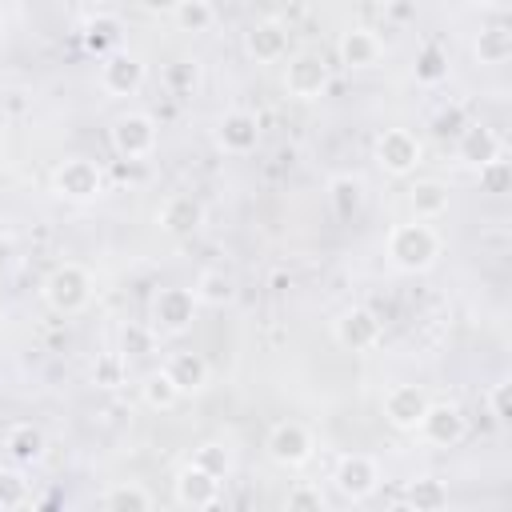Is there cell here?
<instances>
[{"label":"cell","instance_id":"13","mask_svg":"<svg viewBox=\"0 0 512 512\" xmlns=\"http://www.w3.org/2000/svg\"><path fill=\"white\" fill-rule=\"evenodd\" d=\"M416 432L432 448H456L468 436V416L456 404H428L424 416H420V424H416Z\"/></svg>","mask_w":512,"mask_h":512},{"label":"cell","instance_id":"38","mask_svg":"<svg viewBox=\"0 0 512 512\" xmlns=\"http://www.w3.org/2000/svg\"><path fill=\"white\" fill-rule=\"evenodd\" d=\"M324 504H328V500H324L320 484H308V480L292 484L288 496H284V508H324Z\"/></svg>","mask_w":512,"mask_h":512},{"label":"cell","instance_id":"37","mask_svg":"<svg viewBox=\"0 0 512 512\" xmlns=\"http://www.w3.org/2000/svg\"><path fill=\"white\" fill-rule=\"evenodd\" d=\"M464 124H468V116H464V108H460V104H444V108L432 116V132H436L440 140H456Z\"/></svg>","mask_w":512,"mask_h":512},{"label":"cell","instance_id":"40","mask_svg":"<svg viewBox=\"0 0 512 512\" xmlns=\"http://www.w3.org/2000/svg\"><path fill=\"white\" fill-rule=\"evenodd\" d=\"M168 84H172L176 92H188V88H196V64H188V60H176V64L168 68Z\"/></svg>","mask_w":512,"mask_h":512},{"label":"cell","instance_id":"29","mask_svg":"<svg viewBox=\"0 0 512 512\" xmlns=\"http://www.w3.org/2000/svg\"><path fill=\"white\" fill-rule=\"evenodd\" d=\"M472 52H476L480 64H504V60L512 56V32H508L504 24H492V28H484V32L476 36Z\"/></svg>","mask_w":512,"mask_h":512},{"label":"cell","instance_id":"9","mask_svg":"<svg viewBox=\"0 0 512 512\" xmlns=\"http://www.w3.org/2000/svg\"><path fill=\"white\" fill-rule=\"evenodd\" d=\"M264 448H268V460L272 464H280V468H304L312 460V452H316V440H312V432L304 424L280 420V424H272Z\"/></svg>","mask_w":512,"mask_h":512},{"label":"cell","instance_id":"26","mask_svg":"<svg viewBox=\"0 0 512 512\" xmlns=\"http://www.w3.org/2000/svg\"><path fill=\"white\" fill-rule=\"evenodd\" d=\"M140 396H144V404H148V408H156V412H168V408H176V404H180V388L172 384L168 368L148 372V376L140 380Z\"/></svg>","mask_w":512,"mask_h":512},{"label":"cell","instance_id":"5","mask_svg":"<svg viewBox=\"0 0 512 512\" xmlns=\"http://www.w3.org/2000/svg\"><path fill=\"white\" fill-rule=\"evenodd\" d=\"M112 152L124 156V160H148L156 152V140H160V128L148 112H124L112 120Z\"/></svg>","mask_w":512,"mask_h":512},{"label":"cell","instance_id":"34","mask_svg":"<svg viewBox=\"0 0 512 512\" xmlns=\"http://www.w3.org/2000/svg\"><path fill=\"white\" fill-rule=\"evenodd\" d=\"M192 464H200V468H208L212 476H220V480H228V472H232V452H228L224 444H216V440H208V444H200V448L192 452Z\"/></svg>","mask_w":512,"mask_h":512},{"label":"cell","instance_id":"2","mask_svg":"<svg viewBox=\"0 0 512 512\" xmlns=\"http://www.w3.org/2000/svg\"><path fill=\"white\" fill-rule=\"evenodd\" d=\"M40 292H44V304H48L52 312L76 316V312H84L88 300H92V276H88L84 264L64 260V264H56V268L44 276Z\"/></svg>","mask_w":512,"mask_h":512},{"label":"cell","instance_id":"21","mask_svg":"<svg viewBox=\"0 0 512 512\" xmlns=\"http://www.w3.org/2000/svg\"><path fill=\"white\" fill-rule=\"evenodd\" d=\"M44 448H48V440H44V432L36 424H12L4 432V456L12 464H20V468L40 464L44 460Z\"/></svg>","mask_w":512,"mask_h":512},{"label":"cell","instance_id":"41","mask_svg":"<svg viewBox=\"0 0 512 512\" xmlns=\"http://www.w3.org/2000/svg\"><path fill=\"white\" fill-rule=\"evenodd\" d=\"M472 4H480V8H488V4H500V0H472Z\"/></svg>","mask_w":512,"mask_h":512},{"label":"cell","instance_id":"6","mask_svg":"<svg viewBox=\"0 0 512 512\" xmlns=\"http://www.w3.org/2000/svg\"><path fill=\"white\" fill-rule=\"evenodd\" d=\"M372 156L388 176H412L420 168V160H424V144L408 128H384L376 136V144H372Z\"/></svg>","mask_w":512,"mask_h":512},{"label":"cell","instance_id":"22","mask_svg":"<svg viewBox=\"0 0 512 512\" xmlns=\"http://www.w3.org/2000/svg\"><path fill=\"white\" fill-rule=\"evenodd\" d=\"M448 200H452V192H448L444 180H416V184L408 188V208H412L416 220H436V216H444V212H448Z\"/></svg>","mask_w":512,"mask_h":512},{"label":"cell","instance_id":"20","mask_svg":"<svg viewBox=\"0 0 512 512\" xmlns=\"http://www.w3.org/2000/svg\"><path fill=\"white\" fill-rule=\"evenodd\" d=\"M164 368H168L172 384L180 388V396L204 392V388H208V380H212V368H208V360H204L200 352H172Z\"/></svg>","mask_w":512,"mask_h":512},{"label":"cell","instance_id":"39","mask_svg":"<svg viewBox=\"0 0 512 512\" xmlns=\"http://www.w3.org/2000/svg\"><path fill=\"white\" fill-rule=\"evenodd\" d=\"M488 412H492L496 424H508V420H512V408H508V384H504V380H496V384L488 388Z\"/></svg>","mask_w":512,"mask_h":512},{"label":"cell","instance_id":"14","mask_svg":"<svg viewBox=\"0 0 512 512\" xmlns=\"http://www.w3.org/2000/svg\"><path fill=\"white\" fill-rule=\"evenodd\" d=\"M216 144H220V152H228V156H248V152H256V148H260V120H256L252 112H244V108L224 112V116L216 120Z\"/></svg>","mask_w":512,"mask_h":512},{"label":"cell","instance_id":"32","mask_svg":"<svg viewBox=\"0 0 512 512\" xmlns=\"http://www.w3.org/2000/svg\"><path fill=\"white\" fill-rule=\"evenodd\" d=\"M152 348H156L152 324H124V328H120V356H124V360L152 356Z\"/></svg>","mask_w":512,"mask_h":512},{"label":"cell","instance_id":"35","mask_svg":"<svg viewBox=\"0 0 512 512\" xmlns=\"http://www.w3.org/2000/svg\"><path fill=\"white\" fill-rule=\"evenodd\" d=\"M24 504H28V480L12 468H0V512L24 508Z\"/></svg>","mask_w":512,"mask_h":512},{"label":"cell","instance_id":"19","mask_svg":"<svg viewBox=\"0 0 512 512\" xmlns=\"http://www.w3.org/2000/svg\"><path fill=\"white\" fill-rule=\"evenodd\" d=\"M336 52H340V64L344 68H376L380 64V56H384V44H380V36L372 32V28H348L344 36H340V44H336Z\"/></svg>","mask_w":512,"mask_h":512},{"label":"cell","instance_id":"25","mask_svg":"<svg viewBox=\"0 0 512 512\" xmlns=\"http://www.w3.org/2000/svg\"><path fill=\"white\" fill-rule=\"evenodd\" d=\"M192 292H196L200 304H208V308H224V304L236 300V280H232L224 268H204V272L196 276Z\"/></svg>","mask_w":512,"mask_h":512},{"label":"cell","instance_id":"16","mask_svg":"<svg viewBox=\"0 0 512 512\" xmlns=\"http://www.w3.org/2000/svg\"><path fill=\"white\" fill-rule=\"evenodd\" d=\"M156 224L168 232V236H192L200 224H204V204L188 192H172L164 196V204L156 208Z\"/></svg>","mask_w":512,"mask_h":512},{"label":"cell","instance_id":"1","mask_svg":"<svg viewBox=\"0 0 512 512\" xmlns=\"http://www.w3.org/2000/svg\"><path fill=\"white\" fill-rule=\"evenodd\" d=\"M384 252H388V264L400 272H428L440 256V232L432 228V220L412 216V220L388 228Z\"/></svg>","mask_w":512,"mask_h":512},{"label":"cell","instance_id":"27","mask_svg":"<svg viewBox=\"0 0 512 512\" xmlns=\"http://www.w3.org/2000/svg\"><path fill=\"white\" fill-rule=\"evenodd\" d=\"M404 500H408L416 512H440V508H448V484L436 480V476H420V480L408 484Z\"/></svg>","mask_w":512,"mask_h":512},{"label":"cell","instance_id":"4","mask_svg":"<svg viewBox=\"0 0 512 512\" xmlns=\"http://www.w3.org/2000/svg\"><path fill=\"white\" fill-rule=\"evenodd\" d=\"M52 192H56L60 200L88 204V200H96V196L104 192V172H100V164L88 160V156H68V160H60L56 172H52Z\"/></svg>","mask_w":512,"mask_h":512},{"label":"cell","instance_id":"23","mask_svg":"<svg viewBox=\"0 0 512 512\" xmlns=\"http://www.w3.org/2000/svg\"><path fill=\"white\" fill-rule=\"evenodd\" d=\"M328 204L340 220H352L360 208H364V180L352 176V172H336L328 180Z\"/></svg>","mask_w":512,"mask_h":512},{"label":"cell","instance_id":"18","mask_svg":"<svg viewBox=\"0 0 512 512\" xmlns=\"http://www.w3.org/2000/svg\"><path fill=\"white\" fill-rule=\"evenodd\" d=\"M504 148H500V136L488 128V124H464L460 128V136H456V160L464 164V168H480V164H488L492 156H500Z\"/></svg>","mask_w":512,"mask_h":512},{"label":"cell","instance_id":"12","mask_svg":"<svg viewBox=\"0 0 512 512\" xmlns=\"http://www.w3.org/2000/svg\"><path fill=\"white\" fill-rule=\"evenodd\" d=\"M172 496H176L180 508H216L220 496H224V480L188 460L172 480Z\"/></svg>","mask_w":512,"mask_h":512},{"label":"cell","instance_id":"30","mask_svg":"<svg viewBox=\"0 0 512 512\" xmlns=\"http://www.w3.org/2000/svg\"><path fill=\"white\" fill-rule=\"evenodd\" d=\"M172 20H176L180 32H208L216 24V8L208 0H176Z\"/></svg>","mask_w":512,"mask_h":512},{"label":"cell","instance_id":"3","mask_svg":"<svg viewBox=\"0 0 512 512\" xmlns=\"http://www.w3.org/2000/svg\"><path fill=\"white\" fill-rule=\"evenodd\" d=\"M196 308H200V300H196L192 288L164 284V288H156V296L148 304V324H152L156 336H184L196 320Z\"/></svg>","mask_w":512,"mask_h":512},{"label":"cell","instance_id":"8","mask_svg":"<svg viewBox=\"0 0 512 512\" xmlns=\"http://www.w3.org/2000/svg\"><path fill=\"white\" fill-rule=\"evenodd\" d=\"M328 80H332V72L324 64V56H316V52H296L284 64V92L292 100H304V104L320 100L328 92Z\"/></svg>","mask_w":512,"mask_h":512},{"label":"cell","instance_id":"31","mask_svg":"<svg viewBox=\"0 0 512 512\" xmlns=\"http://www.w3.org/2000/svg\"><path fill=\"white\" fill-rule=\"evenodd\" d=\"M412 72H416L420 84H440V80H448V56H444V48H440V44H424V48L416 52Z\"/></svg>","mask_w":512,"mask_h":512},{"label":"cell","instance_id":"7","mask_svg":"<svg viewBox=\"0 0 512 512\" xmlns=\"http://www.w3.org/2000/svg\"><path fill=\"white\" fill-rule=\"evenodd\" d=\"M332 336H336V344L348 348V352H372V348L384 340V320H380L368 304H352V308H344V312L336 316Z\"/></svg>","mask_w":512,"mask_h":512},{"label":"cell","instance_id":"36","mask_svg":"<svg viewBox=\"0 0 512 512\" xmlns=\"http://www.w3.org/2000/svg\"><path fill=\"white\" fill-rule=\"evenodd\" d=\"M124 372H128V360H124L120 352L100 356V360L92 364V384H96V388H120V384H124Z\"/></svg>","mask_w":512,"mask_h":512},{"label":"cell","instance_id":"24","mask_svg":"<svg viewBox=\"0 0 512 512\" xmlns=\"http://www.w3.org/2000/svg\"><path fill=\"white\" fill-rule=\"evenodd\" d=\"M120 40H124V24H120L116 16H108V12H96V16L84 24V48H88L92 56H108V52L124 48Z\"/></svg>","mask_w":512,"mask_h":512},{"label":"cell","instance_id":"28","mask_svg":"<svg viewBox=\"0 0 512 512\" xmlns=\"http://www.w3.org/2000/svg\"><path fill=\"white\" fill-rule=\"evenodd\" d=\"M100 504L108 508V512H148L156 500H152V492L148 488H140V484H112L104 496H100Z\"/></svg>","mask_w":512,"mask_h":512},{"label":"cell","instance_id":"17","mask_svg":"<svg viewBox=\"0 0 512 512\" xmlns=\"http://www.w3.org/2000/svg\"><path fill=\"white\" fill-rule=\"evenodd\" d=\"M244 48H248V56H252L256 64H276V60L288 56V28H284L276 16L256 20V24L244 32Z\"/></svg>","mask_w":512,"mask_h":512},{"label":"cell","instance_id":"33","mask_svg":"<svg viewBox=\"0 0 512 512\" xmlns=\"http://www.w3.org/2000/svg\"><path fill=\"white\" fill-rule=\"evenodd\" d=\"M476 176H480V188H484L488 196H504L508 184H512V164H508L504 152H500V156H492L488 164H480Z\"/></svg>","mask_w":512,"mask_h":512},{"label":"cell","instance_id":"15","mask_svg":"<svg viewBox=\"0 0 512 512\" xmlns=\"http://www.w3.org/2000/svg\"><path fill=\"white\" fill-rule=\"evenodd\" d=\"M428 392L420 384H392L384 392V420L396 428V432H416L424 408H428Z\"/></svg>","mask_w":512,"mask_h":512},{"label":"cell","instance_id":"11","mask_svg":"<svg viewBox=\"0 0 512 512\" xmlns=\"http://www.w3.org/2000/svg\"><path fill=\"white\" fill-rule=\"evenodd\" d=\"M144 76H148L144 60L128 48H116V52L100 56V88L108 96H136L144 88Z\"/></svg>","mask_w":512,"mask_h":512},{"label":"cell","instance_id":"10","mask_svg":"<svg viewBox=\"0 0 512 512\" xmlns=\"http://www.w3.org/2000/svg\"><path fill=\"white\" fill-rule=\"evenodd\" d=\"M332 484H336V492L344 500L360 504L380 488V464L372 456H364V452H344L336 460V468H332Z\"/></svg>","mask_w":512,"mask_h":512}]
</instances>
